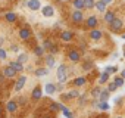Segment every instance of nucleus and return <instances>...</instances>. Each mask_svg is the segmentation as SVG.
I'll use <instances>...</instances> for the list:
<instances>
[{
    "label": "nucleus",
    "mask_w": 125,
    "mask_h": 118,
    "mask_svg": "<svg viewBox=\"0 0 125 118\" xmlns=\"http://www.w3.org/2000/svg\"><path fill=\"white\" fill-rule=\"evenodd\" d=\"M56 75H57V80H59L60 83H63V81L66 80V77H68V67H66L65 64L59 65V67H57V72H56Z\"/></svg>",
    "instance_id": "nucleus-1"
},
{
    "label": "nucleus",
    "mask_w": 125,
    "mask_h": 118,
    "mask_svg": "<svg viewBox=\"0 0 125 118\" xmlns=\"http://www.w3.org/2000/svg\"><path fill=\"white\" fill-rule=\"evenodd\" d=\"M109 25H110V30H112L113 33H116V31H119V30L124 27V22H122V19H119V18H115V19H113V21H112Z\"/></svg>",
    "instance_id": "nucleus-2"
},
{
    "label": "nucleus",
    "mask_w": 125,
    "mask_h": 118,
    "mask_svg": "<svg viewBox=\"0 0 125 118\" xmlns=\"http://www.w3.org/2000/svg\"><path fill=\"white\" fill-rule=\"evenodd\" d=\"M25 81H27V77L25 75H21L16 80V83H15V92H21L24 89V86H25Z\"/></svg>",
    "instance_id": "nucleus-3"
},
{
    "label": "nucleus",
    "mask_w": 125,
    "mask_h": 118,
    "mask_svg": "<svg viewBox=\"0 0 125 118\" xmlns=\"http://www.w3.org/2000/svg\"><path fill=\"white\" fill-rule=\"evenodd\" d=\"M16 74H18V72H16L10 65H8V67L3 70V75H5L6 78H13V77H16Z\"/></svg>",
    "instance_id": "nucleus-4"
},
{
    "label": "nucleus",
    "mask_w": 125,
    "mask_h": 118,
    "mask_svg": "<svg viewBox=\"0 0 125 118\" xmlns=\"http://www.w3.org/2000/svg\"><path fill=\"white\" fill-rule=\"evenodd\" d=\"M68 59H69V61H72V62H78L80 59H81V55H80L78 50H71L68 53Z\"/></svg>",
    "instance_id": "nucleus-5"
},
{
    "label": "nucleus",
    "mask_w": 125,
    "mask_h": 118,
    "mask_svg": "<svg viewBox=\"0 0 125 118\" xmlns=\"http://www.w3.org/2000/svg\"><path fill=\"white\" fill-rule=\"evenodd\" d=\"M27 6H28L31 11H38V9L41 8V5H40V0H28Z\"/></svg>",
    "instance_id": "nucleus-6"
},
{
    "label": "nucleus",
    "mask_w": 125,
    "mask_h": 118,
    "mask_svg": "<svg viewBox=\"0 0 125 118\" xmlns=\"http://www.w3.org/2000/svg\"><path fill=\"white\" fill-rule=\"evenodd\" d=\"M41 96H43V92H41V87H34V90H32V93H31V97L34 99V100H40L41 99Z\"/></svg>",
    "instance_id": "nucleus-7"
},
{
    "label": "nucleus",
    "mask_w": 125,
    "mask_h": 118,
    "mask_svg": "<svg viewBox=\"0 0 125 118\" xmlns=\"http://www.w3.org/2000/svg\"><path fill=\"white\" fill-rule=\"evenodd\" d=\"M41 13H43V16H46V18H50V16H53V13H54V9H53L52 6H44V8L41 9Z\"/></svg>",
    "instance_id": "nucleus-8"
},
{
    "label": "nucleus",
    "mask_w": 125,
    "mask_h": 118,
    "mask_svg": "<svg viewBox=\"0 0 125 118\" xmlns=\"http://www.w3.org/2000/svg\"><path fill=\"white\" fill-rule=\"evenodd\" d=\"M19 37H21L22 40H28V38L31 37V30H30V28H21V30H19Z\"/></svg>",
    "instance_id": "nucleus-9"
},
{
    "label": "nucleus",
    "mask_w": 125,
    "mask_h": 118,
    "mask_svg": "<svg viewBox=\"0 0 125 118\" xmlns=\"http://www.w3.org/2000/svg\"><path fill=\"white\" fill-rule=\"evenodd\" d=\"M72 21H74L75 24H80V22L83 21V12H81V11L72 12Z\"/></svg>",
    "instance_id": "nucleus-10"
},
{
    "label": "nucleus",
    "mask_w": 125,
    "mask_h": 118,
    "mask_svg": "<svg viewBox=\"0 0 125 118\" xmlns=\"http://www.w3.org/2000/svg\"><path fill=\"white\" fill-rule=\"evenodd\" d=\"M102 35H103V33H102L100 30H91V31H90V38H91V40H100Z\"/></svg>",
    "instance_id": "nucleus-11"
},
{
    "label": "nucleus",
    "mask_w": 125,
    "mask_h": 118,
    "mask_svg": "<svg viewBox=\"0 0 125 118\" xmlns=\"http://www.w3.org/2000/svg\"><path fill=\"white\" fill-rule=\"evenodd\" d=\"M44 90H46L47 94H53L57 89H56V84H53V83H47V84L44 86Z\"/></svg>",
    "instance_id": "nucleus-12"
},
{
    "label": "nucleus",
    "mask_w": 125,
    "mask_h": 118,
    "mask_svg": "<svg viewBox=\"0 0 125 118\" xmlns=\"http://www.w3.org/2000/svg\"><path fill=\"white\" fill-rule=\"evenodd\" d=\"M60 38L63 40V41H71L72 38H74V34L71 33V31H63L60 34Z\"/></svg>",
    "instance_id": "nucleus-13"
},
{
    "label": "nucleus",
    "mask_w": 125,
    "mask_h": 118,
    "mask_svg": "<svg viewBox=\"0 0 125 118\" xmlns=\"http://www.w3.org/2000/svg\"><path fill=\"white\" fill-rule=\"evenodd\" d=\"M9 65H10V67H12V68H13L16 72H21V71H24V65H22L21 62H18V61H16V62H10Z\"/></svg>",
    "instance_id": "nucleus-14"
},
{
    "label": "nucleus",
    "mask_w": 125,
    "mask_h": 118,
    "mask_svg": "<svg viewBox=\"0 0 125 118\" xmlns=\"http://www.w3.org/2000/svg\"><path fill=\"white\" fill-rule=\"evenodd\" d=\"M6 108H8V111H9V112H15V111L18 109V103H16L15 100H9V102H8V105H6Z\"/></svg>",
    "instance_id": "nucleus-15"
},
{
    "label": "nucleus",
    "mask_w": 125,
    "mask_h": 118,
    "mask_svg": "<svg viewBox=\"0 0 125 118\" xmlns=\"http://www.w3.org/2000/svg\"><path fill=\"white\" fill-rule=\"evenodd\" d=\"M115 18H116V16H115V13H113L112 11H109V12H106V13H104V21H106L107 24H110Z\"/></svg>",
    "instance_id": "nucleus-16"
},
{
    "label": "nucleus",
    "mask_w": 125,
    "mask_h": 118,
    "mask_svg": "<svg viewBox=\"0 0 125 118\" xmlns=\"http://www.w3.org/2000/svg\"><path fill=\"white\" fill-rule=\"evenodd\" d=\"M97 25V18L96 16H90L88 19H87V27L88 28H94Z\"/></svg>",
    "instance_id": "nucleus-17"
},
{
    "label": "nucleus",
    "mask_w": 125,
    "mask_h": 118,
    "mask_svg": "<svg viewBox=\"0 0 125 118\" xmlns=\"http://www.w3.org/2000/svg\"><path fill=\"white\" fill-rule=\"evenodd\" d=\"M85 83H87V80H85L84 77H78V78H75V80H74V83H72V84H74V86H77V87H81V86H84Z\"/></svg>",
    "instance_id": "nucleus-18"
},
{
    "label": "nucleus",
    "mask_w": 125,
    "mask_h": 118,
    "mask_svg": "<svg viewBox=\"0 0 125 118\" xmlns=\"http://www.w3.org/2000/svg\"><path fill=\"white\" fill-rule=\"evenodd\" d=\"M109 90H102V93H100V96H99V100L100 102H106L107 99H109Z\"/></svg>",
    "instance_id": "nucleus-19"
},
{
    "label": "nucleus",
    "mask_w": 125,
    "mask_h": 118,
    "mask_svg": "<svg viewBox=\"0 0 125 118\" xmlns=\"http://www.w3.org/2000/svg\"><path fill=\"white\" fill-rule=\"evenodd\" d=\"M96 9L99 11V12H106V5L102 2V0H99V2H96Z\"/></svg>",
    "instance_id": "nucleus-20"
},
{
    "label": "nucleus",
    "mask_w": 125,
    "mask_h": 118,
    "mask_svg": "<svg viewBox=\"0 0 125 118\" xmlns=\"http://www.w3.org/2000/svg\"><path fill=\"white\" fill-rule=\"evenodd\" d=\"M107 81H109V74H106V72L103 71L102 75L99 77V83H100V84H106Z\"/></svg>",
    "instance_id": "nucleus-21"
},
{
    "label": "nucleus",
    "mask_w": 125,
    "mask_h": 118,
    "mask_svg": "<svg viewBox=\"0 0 125 118\" xmlns=\"http://www.w3.org/2000/svg\"><path fill=\"white\" fill-rule=\"evenodd\" d=\"M74 6H75V9L77 11H81V9H84V0H74Z\"/></svg>",
    "instance_id": "nucleus-22"
},
{
    "label": "nucleus",
    "mask_w": 125,
    "mask_h": 118,
    "mask_svg": "<svg viewBox=\"0 0 125 118\" xmlns=\"http://www.w3.org/2000/svg\"><path fill=\"white\" fill-rule=\"evenodd\" d=\"M44 50H46V49H44L43 46H35V47H34V53H35L37 56H43V55H44Z\"/></svg>",
    "instance_id": "nucleus-23"
},
{
    "label": "nucleus",
    "mask_w": 125,
    "mask_h": 118,
    "mask_svg": "<svg viewBox=\"0 0 125 118\" xmlns=\"http://www.w3.org/2000/svg\"><path fill=\"white\" fill-rule=\"evenodd\" d=\"M6 21H8V22H15V21H16V15H15L13 12H8V13H6Z\"/></svg>",
    "instance_id": "nucleus-24"
},
{
    "label": "nucleus",
    "mask_w": 125,
    "mask_h": 118,
    "mask_svg": "<svg viewBox=\"0 0 125 118\" xmlns=\"http://www.w3.org/2000/svg\"><path fill=\"white\" fill-rule=\"evenodd\" d=\"M94 5H96L94 0H84V8L85 9H91V8H94Z\"/></svg>",
    "instance_id": "nucleus-25"
},
{
    "label": "nucleus",
    "mask_w": 125,
    "mask_h": 118,
    "mask_svg": "<svg viewBox=\"0 0 125 118\" xmlns=\"http://www.w3.org/2000/svg\"><path fill=\"white\" fill-rule=\"evenodd\" d=\"M60 111H62V112H63V115H65L66 118H71V117H72V114H71V111H69V109H68L66 106H63V105H62V106H60Z\"/></svg>",
    "instance_id": "nucleus-26"
},
{
    "label": "nucleus",
    "mask_w": 125,
    "mask_h": 118,
    "mask_svg": "<svg viewBox=\"0 0 125 118\" xmlns=\"http://www.w3.org/2000/svg\"><path fill=\"white\" fill-rule=\"evenodd\" d=\"M18 62H21V64H24V62H27L28 61V55L27 53H21L19 56H18V59H16Z\"/></svg>",
    "instance_id": "nucleus-27"
},
{
    "label": "nucleus",
    "mask_w": 125,
    "mask_h": 118,
    "mask_svg": "<svg viewBox=\"0 0 125 118\" xmlns=\"http://www.w3.org/2000/svg\"><path fill=\"white\" fill-rule=\"evenodd\" d=\"M46 62H47L49 68H53V67H54V59H53V56H52V55H49V56L46 58Z\"/></svg>",
    "instance_id": "nucleus-28"
},
{
    "label": "nucleus",
    "mask_w": 125,
    "mask_h": 118,
    "mask_svg": "<svg viewBox=\"0 0 125 118\" xmlns=\"http://www.w3.org/2000/svg\"><path fill=\"white\" fill-rule=\"evenodd\" d=\"M113 83L118 86V87H121V86H124V83H125V80L122 78V77H115L113 78Z\"/></svg>",
    "instance_id": "nucleus-29"
},
{
    "label": "nucleus",
    "mask_w": 125,
    "mask_h": 118,
    "mask_svg": "<svg viewBox=\"0 0 125 118\" xmlns=\"http://www.w3.org/2000/svg\"><path fill=\"white\" fill-rule=\"evenodd\" d=\"M100 93H102V87H94V89L91 90V96H93V97H99Z\"/></svg>",
    "instance_id": "nucleus-30"
},
{
    "label": "nucleus",
    "mask_w": 125,
    "mask_h": 118,
    "mask_svg": "<svg viewBox=\"0 0 125 118\" xmlns=\"http://www.w3.org/2000/svg\"><path fill=\"white\" fill-rule=\"evenodd\" d=\"M49 71H47V68H38L37 71H35V75L37 77H41V75H46Z\"/></svg>",
    "instance_id": "nucleus-31"
},
{
    "label": "nucleus",
    "mask_w": 125,
    "mask_h": 118,
    "mask_svg": "<svg viewBox=\"0 0 125 118\" xmlns=\"http://www.w3.org/2000/svg\"><path fill=\"white\" fill-rule=\"evenodd\" d=\"M99 109H102V111H107L110 106H109V103L107 102H99V106H97Z\"/></svg>",
    "instance_id": "nucleus-32"
},
{
    "label": "nucleus",
    "mask_w": 125,
    "mask_h": 118,
    "mask_svg": "<svg viewBox=\"0 0 125 118\" xmlns=\"http://www.w3.org/2000/svg\"><path fill=\"white\" fill-rule=\"evenodd\" d=\"M53 46H54V44H53L50 40H44V41H43V47H44V49H52Z\"/></svg>",
    "instance_id": "nucleus-33"
},
{
    "label": "nucleus",
    "mask_w": 125,
    "mask_h": 118,
    "mask_svg": "<svg viewBox=\"0 0 125 118\" xmlns=\"http://www.w3.org/2000/svg\"><path fill=\"white\" fill-rule=\"evenodd\" d=\"M6 58H8V53H6V50L2 47V49H0V61H5Z\"/></svg>",
    "instance_id": "nucleus-34"
},
{
    "label": "nucleus",
    "mask_w": 125,
    "mask_h": 118,
    "mask_svg": "<svg viewBox=\"0 0 125 118\" xmlns=\"http://www.w3.org/2000/svg\"><path fill=\"white\" fill-rule=\"evenodd\" d=\"M104 72H106V74H115V72H116V67H107V68L104 70Z\"/></svg>",
    "instance_id": "nucleus-35"
},
{
    "label": "nucleus",
    "mask_w": 125,
    "mask_h": 118,
    "mask_svg": "<svg viewBox=\"0 0 125 118\" xmlns=\"http://www.w3.org/2000/svg\"><path fill=\"white\" fill-rule=\"evenodd\" d=\"M69 96H71V99H74V97H80L81 93L78 90H72V92H69Z\"/></svg>",
    "instance_id": "nucleus-36"
},
{
    "label": "nucleus",
    "mask_w": 125,
    "mask_h": 118,
    "mask_svg": "<svg viewBox=\"0 0 125 118\" xmlns=\"http://www.w3.org/2000/svg\"><path fill=\"white\" fill-rule=\"evenodd\" d=\"M60 106H62V103H52V105H50V109L56 112V111H59V109H60Z\"/></svg>",
    "instance_id": "nucleus-37"
},
{
    "label": "nucleus",
    "mask_w": 125,
    "mask_h": 118,
    "mask_svg": "<svg viewBox=\"0 0 125 118\" xmlns=\"http://www.w3.org/2000/svg\"><path fill=\"white\" fill-rule=\"evenodd\" d=\"M116 89H118V86H116L115 83H109V86H107V90H109V92H115Z\"/></svg>",
    "instance_id": "nucleus-38"
},
{
    "label": "nucleus",
    "mask_w": 125,
    "mask_h": 118,
    "mask_svg": "<svg viewBox=\"0 0 125 118\" xmlns=\"http://www.w3.org/2000/svg\"><path fill=\"white\" fill-rule=\"evenodd\" d=\"M93 68V64L91 62H85L84 64V70H91Z\"/></svg>",
    "instance_id": "nucleus-39"
},
{
    "label": "nucleus",
    "mask_w": 125,
    "mask_h": 118,
    "mask_svg": "<svg viewBox=\"0 0 125 118\" xmlns=\"http://www.w3.org/2000/svg\"><path fill=\"white\" fill-rule=\"evenodd\" d=\"M62 99H63V100H71V96H69V93H68V94H62Z\"/></svg>",
    "instance_id": "nucleus-40"
},
{
    "label": "nucleus",
    "mask_w": 125,
    "mask_h": 118,
    "mask_svg": "<svg viewBox=\"0 0 125 118\" xmlns=\"http://www.w3.org/2000/svg\"><path fill=\"white\" fill-rule=\"evenodd\" d=\"M56 52H57V46L54 44V46H53V47L50 49V53H56Z\"/></svg>",
    "instance_id": "nucleus-41"
},
{
    "label": "nucleus",
    "mask_w": 125,
    "mask_h": 118,
    "mask_svg": "<svg viewBox=\"0 0 125 118\" xmlns=\"http://www.w3.org/2000/svg\"><path fill=\"white\" fill-rule=\"evenodd\" d=\"M102 2H103V3H104V5H110V3H112V2H113V0H102Z\"/></svg>",
    "instance_id": "nucleus-42"
},
{
    "label": "nucleus",
    "mask_w": 125,
    "mask_h": 118,
    "mask_svg": "<svg viewBox=\"0 0 125 118\" xmlns=\"http://www.w3.org/2000/svg\"><path fill=\"white\" fill-rule=\"evenodd\" d=\"M3 43H5V38H3V37H0V49H2V46H3Z\"/></svg>",
    "instance_id": "nucleus-43"
},
{
    "label": "nucleus",
    "mask_w": 125,
    "mask_h": 118,
    "mask_svg": "<svg viewBox=\"0 0 125 118\" xmlns=\"http://www.w3.org/2000/svg\"><path fill=\"white\" fill-rule=\"evenodd\" d=\"M3 80H5V75H3V72H0V83H3Z\"/></svg>",
    "instance_id": "nucleus-44"
},
{
    "label": "nucleus",
    "mask_w": 125,
    "mask_h": 118,
    "mask_svg": "<svg viewBox=\"0 0 125 118\" xmlns=\"http://www.w3.org/2000/svg\"><path fill=\"white\" fill-rule=\"evenodd\" d=\"M121 77L125 80V70H122V71H121Z\"/></svg>",
    "instance_id": "nucleus-45"
},
{
    "label": "nucleus",
    "mask_w": 125,
    "mask_h": 118,
    "mask_svg": "<svg viewBox=\"0 0 125 118\" xmlns=\"http://www.w3.org/2000/svg\"><path fill=\"white\" fill-rule=\"evenodd\" d=\"M12 50L13 52H18V46H12Z\"/></svg>",
    "instance_id": "nucleus-46"
},
{
    "label": "nucleus",
    "mask_w": 125,
    "mask_h": 118,
    "mask_svg": "<svg viewBox=\"0 0 125 118\" xmlns=\"http://www.w3.org/2000/svg\"><path fill=\"white\" fill-rule=\"evenodd\" d=\"M0 115H2V105H0Z\"/></svg>",
    "instance_id": "nucleus-47"
},
{
    "label": "nucleus",
    "mask_w": 125,
    "mask_h": 118,
    "mask_svg": "<svg viewBox=\"0 0 125 118\" xmlns=\"http://www.w3.org/2000/svg\"><path fill=\"white\" fill-rule=\"evenodd\" d=\"M43 118H52V117H49V115H46V117H43Z\"/></svg>",
    "instance_id": "nucleus-48"
},
{
    "label": "nucleus",
    "mask_w": 125,
    "mask_h": 118,
    "mask_svg": "<svg viewBox=\"0 0 125 118\" xmlns=\"http://www.w3.org/2000/svg\"><path fill=\"white\" fill-rule=\"evenodd\" d=\"M124 58H125V50H124Z\"/></svg>",
    "instance_id": "nucleus-49"
},
{
    "label": "nucleus",
    "mask_w": 125,
    "mask_h": 118,
    "mask_svg": "<svg viewBox=\"0 0 125 118\" xmlns=\"http://www.w3.org/2000/svg\"><path fill=\"white\" fill-rule=\"evenodd\" d=\"M122 37H124V38H125V34H124V35H122Z\"/></svg>",
    "instance_id": "nucleus-50"
},
{
    "label": "nucleus",
    "mask_w": 125,
    "mask_h": 118,
    "mask_svg": "<svg viewBox=\"0 0 125 118\" xmlns=\"http://www.w3.org/2000/svg\"><path fill=\"white\" fill-rule=\"evenodd\" d=\"M116 118H122V117H116Z\"/></svg>",
    "instance_id": "nucleus-51"
},
{
    "label": "nucleus",
    "mask_w": 125,
    "mask_h": 118,
    "mask_svg": "<svg viewBox=\"0 0 125 118\" xmlns=\"http://www.w3.org/2000/svg\"><path fill=\"white\" fill-rule=\"evenodd\" d=\"M71 118H74V117H71Z\"/></svg>",
    "instance_id": "nucleus-52"
}]
</instances>
